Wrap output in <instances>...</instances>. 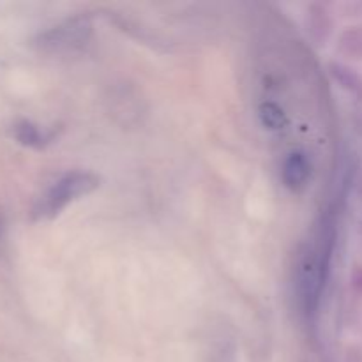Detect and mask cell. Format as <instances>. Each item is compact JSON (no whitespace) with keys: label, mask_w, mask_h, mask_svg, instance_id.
<instances>
[{"label":"cell","mask_w":362,"mask_h":362,"mask_svg":"<svg viewBox=\"0 0 362 362\" xmlns=\"http://www.w3.org/2000/svg\"><path fill=\"white\" fill-rule=\"evenodd\" d=\"M332 233H322L318 244H311L300 257L297 265V293L304 313H315L320 300L322 288L325 285V276L331 258Z\"/></svg>","instance_id":"1"},{"label":"cell","mask_w":362,"mask_h":362,"mask_svg":"<svg viewBox=\"0 0 362 362\" xmlns=\"http://www.w3.org/2000/svg\"><path fill=\"white\" fill-rule=\"evenodd\" d=\"M13 134L14 138H16L18 144L25 145V147L41 148L48 144V136H46L35 124L28 122V120H20V122L13 127Z\"/></svg>","instance_id":"5"},{"label":"cell","mask_w":362,"mask_h":362,"mask_svg":"<svg viewBox=\"0 0 362 362\" xmlns=\"http://www.w3.org/2000/svg\"><path fill=\"white\" fill-rule=\"evenodd\" d=\"M99 186V179L88 172H71L60 177L35 202L32 216L35 219L55 218L66 205L80 197L92 193Z\"/></svg>","instance_id":"2"},{"label":"cell","mask_w":362,"mask_h":362,"mask_svg":"<svg viewBox=\"0 0 362 362\" xmlns=\"http://www.w3.org/2000/svg\"><path fill=\"white\" fill-rule=\"evenodd\" d=\"M88 34H90L88 21L83 18H73L39 34L35 42L45 49H67L87 41Z\"/></svg>","instance_id":"3"},{"label":"cell","mask_w":362,"mask_h":362,"mask_svg":"<svg viewBox=\"0 0 362 362\" xmlns=\"http://www.w3.org/2000/svg\"><path fill=\"white\" fill-rule=\"evenodd\" d=\"M4 246V221H2V216H0V251H2Z\"/></svg>","instance_id":"7"},{"label":"cell","mask_w":362,"mask_h":362,"mask_svg":"<svg viewBox=\"0 0 362 362\" xmlns=\"http://www.w3.org/2000/svg\"><path fill=\"white\" fill-rule=\"evenodd\" d=\"M308 179H310V163L306 156L300 152H293L288 156L283 166V180L285 186L292 191H300L306 187Z\"/></svg>","instance_id":"4"},{"label":"cell","mask_w":362,"mask_h":362,"mask_svg":"<svg viewBox=\"0 0 362 362\" xmlns=\"http://www.w3.org/2000/svg\"><path fill=\"white\" fill-rule=\"evenodd\" d=\"M258 115H260L262 124L271 131L281 129L285 126V113H283V110L276 103H264L260 106Z\"/></svg>","instance_id":"6"}]
</instances>
